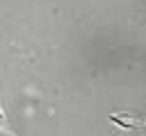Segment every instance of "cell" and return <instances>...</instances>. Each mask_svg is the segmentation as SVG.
Returning <instances> with one entry per match:
<instances>
[{
  "label": "cell",
  "mask_w": 146,
  "mask_h": 136,
  "mask_svg": "<svg viewBox=\"0 0 146 136\" xmlns=\"http://www.w3.org/2000/svg\"><path fill=\"white\" fill-rule=\"evenodd\" d=\"M110 122L123 127V129H141L144 127V116L137 111H128V113H114L110 116Z\"/></svg>",
  "instance_id": "cell-1"
},
{
  "label": "cell",
  "mask_w": 146,
  "mask_h": 136,
  "mask_svg": "<svg viewBox=\"0 0 146 136\" xmlns=\"http://www.w3.org/2000/svg\"><path fill=\"white\" fill-rule=\"evenodd\" d=\"M2 127H5V113L0 111V129H2Z\"/></svg>",
  "instance_id": "cell-2"
}]
</instances>
